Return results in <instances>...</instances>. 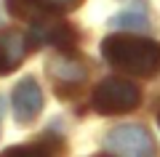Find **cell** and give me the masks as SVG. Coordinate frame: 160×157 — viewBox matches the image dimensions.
Listing matches in <instances>:
<instances>
[{
  "mask_svg": "<svg viewBox=\"0 0 160 157\" xmlns=\"http://www.w3.org/2000/svg\"><path fill=\"white\" fill-rule=\"evenodd\" d=\"M102 56L118 72L152 77L160 69V43L136 35H109L102 40Z\"/></svg>",
  "mask_w": 160,
  "mask_h": 157,
  "instance_id": "1",
  "label": "cell"
},
{
  "mask_svg": "<svg viewBox=\"0 0 160 157\" xmlns=\"http://www.w3.org/2000/svg\"><path fill=\"white\" fill-rule=\"evenodd\" d=\"M142 93H139L136 83L126 77H107L93 88L91 93V107L99 115H123L139 107Z\"/></svg>",
  "mask_w": 160,
  "mask_h": 157,
  "instance_id": "2",
  "label": "cell"
},
{
  "mask_svg": "<svg viewBox=\"0 0 160 157\" xmlns=\"http://www.w3.org/2000/svg\"><path fill=\"white\" fill-rule=\"evenodd\" d=\"M104 149L115 155H152L155 141L144 125H118L104 136Z\"/></svg>",
  "mask_w": 160,
  "mask_h": 157,
  "instance_id": "3",
  "label": "cell"
},
{
  "mask_svg": "<svg viewBox=\"0 0 160 157\" xmlns=\"http://www.w3.org/2000/svg\"><path fill=\"white\" fill-rule=\"evenodd\" d=\"M11 109L19 125H27L43 112V91L35 77H24L11 91Z\"/></svg>",
  "mask_w": 160,
  "mask_h": 157,
  "instance_id": "4",
  "label": "cell"
},
{
  "mask_svg": "<svg viewBox=\"0 0 160 157\" xmlns=\"http://www.w3.org/2000/svg\"><path fill=\"white\" fill-rule=\"evenodd\" d=\"M35 27H32V40L29 43H38V45H53V48H59V51H67V48H72L75 45V32L69 29V24H64V22H53L51 19V13L48 16H40V19H35Z\"/></svg>",
  "mask_w": 160,
  "mask_h": 157,
  "instance_id": "5",
  "label": "cell"
},
{
  "mask_svg": "<svg viewBox=\"0 0 160 157\" xmlns=\"http://www.w3.org/2000/svg\"><path fill=\"white\" fill-rule=\"evenodd\" d=\"M48 75L53 77V83L59 88H64V85H80L88 75V64L78 53H64L62 51V53L48 59Z\"/></svg>",
  "mask_w": 160,
  "mask_h": 157,
  "instance_id": "6",
  "label": "cell"
},
{
  "mask_svg": "<svg viewBox=\"0 0 160 157\" xmlns=\"http://www.w3.org/2000/svg\"><path fill=\"white\" fill-rule=\"evenodd\" d=\"M29 51V37L22 29H3L0 32V75H8L24 61Z\"/></svg>",
  "mask_w": 160,
  "mask_h": 157,
  "instance_id": "7",
  "label": "cell"
},
{
  "mask_svg": "<svg viewBox=\"0 0 160 157\" xmlns=\"http://www.w3.org/2000/svg\"><path fill=\"white\" fill-rule=\"evenodd\" d=\"M80 3H83V0H8V8H11V13H16V16L35 22V19L48 16V13L53 16V13L75 11Z\"/></svg>",
  "mask_w": 160,
  "mask_h": 157,
  "instance_id": "8",
  "label": "cell"
},
{
  "mask_svg": "<svg viewBox=\"0 0 160 157\" xmlns=\"http://www.w3.org/2000/svg\"><path fill=\"white\" fill-rule=\"evenodd\" d=\"M109 24H112V27H120V29H147V27H149L147 16H144V13H136V11L118 13Z\"/></svg>",
  "mask_w": 160,
  "mask_h": 157,
  "instance_id": "9",
  "label": "cell"
},
{
  "mask_svg": "<svg viewBox=\"0 0 160 157\" xmlns=\"http://www.w3.org/2000/svg\"><path fill=\"white\" fill-rule=\"evenodd\" d=\"M0 120H3V99H0Z\"/></svg>",
  "mask_w": 160,
  "mask_h": 157,
  "instance_id": "10",
  "label": "cell"
}]
</instances>
